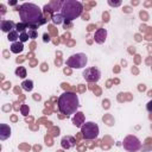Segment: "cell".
<instances>
[{"label":"cell","instance_id":"cell-6","mask_svg":"<svg viewBox=\"0 0 152 152\" xmlns=\"http://www.w3.org/2000/svg\"><path fill=\"white\" fill-rule=\"evenodd\" d=\"M122 146L128 152H137L141 147V142L135 135H127L122 141Z\"/></svg>","mask_w":152,"mask_h":152},{"label":"cell","instance_id":"cell-10","mask_svg":"<svg viewBox=\"0 0 152 152\" xmlns=\"http://www.w3.org/2000/svg\"><path fill=\"white\" fill-rule=\"evenodd\" d=\"M15 25L17 24H14V21H12V20H1L0 28H1L2 32H6L8 34L11 31L15 30Z\"/></svg>","mask_w":152,"mask_h":152},{"label":"cell","instance_id":"cell-24","mask_svg":"<svg viewBox=\"0 0 152 152\" xmlns=\"http://www.w3.org/2000/svg\"><path fill=\"white\" fill-rule=\"evenodd\" d=\"M43 37H44V39H43L44 42H50V37H49V34L44 33V36H43Z\"/></svg>","mask_w":152,"mask_h":152},{"label":"cell","instance_id":"cell-11","mask_svg":"<svg viewBox=\"0 0 152 152\" xmlns=\"http://www.w3.org/2000/svg\"><path fill=\"white\" fill-rule=\"evenodd\" d=\"M11 127L7 124H0V140H6L11 137Z\"/></svg>","mask_w":152,"mask_h":152},{"label":"cell","instance_id":"cell-21","mask_svg":"<svg viewBox=\"0 0 152 152\" xmlns=\"http://www.w3.org/2000/svg\"><path fill=\"white\" fill-rule=\"evenodd\" d=\"M20 109H21V114H23V115H25V116H26V115L28 114V112H30V109H28V107H27L26 104H23Z\"/></svg>","mask_w":152,"mask_h":152},{"label":"cell","instance_id":"cell-1","mask_svg":"<svg viewBox=\"0 0 152 152\" xmlns=\"http://www.w3.org/2000/svg\"><path fill=\"white\" fill-rule=\"evenodd\" d=\"M19 17L21 19V23H25L27 25H40L45 23L43 11L39 8L38 5L33 2H24L19 6Z\"/></svg>","mask_w":152,"mask_h":152},{"label":"cell","instance_id":"cell-3","mask_svg":"<svg viewBox=\"0 0 152 152\" xmlns=\"http://www.w3.org/2000/svg\"><path fill=\"white\" fill-rule=\"evenodd\" d=\"M83 12L82 2L77 0H64L61 7V14L65 21H71L78 18Z\"/></svg>","mask_w":152,"mask_h":152},{"label":"cell","instance_id":"cell-20","mask_svg":"<svg viewBox=\"0 0 152 152\" xmlns=\"http://www.w3.org/2000/svg\"><path fill=\"white\" fill-rule=\"evenodd\" d=\"M27 34H28V37H30V38H32V39L37 38V31H36L34 28H28Z\"/></svg>","mask_w":152,"mask_h":152},{"label":"cell","instance_id":"cell-14","mask_svg":"<svg viewBox=\"0 0 152 152\" xmlns=\"http://www.w3.org/2000/svg\"><path fill=\"white\" fill-rule=\"evenodd\" d=\"M19 36H20V33H18L17 30H13V31H11V32L7 34V39H8L10 42H12V43H15V42H18Z\"/></svg>","mask_w":152,"mask_h":152},{"label":"cell","instance_id":"cell-2","mask_svg":"<svg viewBox=\"0 0 152 152\" xmlns=\"http://www.w3.org/2000/svg\"><path fill=\"white\" fill-rule=\"evenodd\" d=\"M78 106V96L74 91H64L58 97V110L65 116L75 114Z\"/></svg>","mask_w":152,"mask_h":152},{"label":"cell","instance_id":"cell-16","mask_svg":"<svg viewBox=\"0 0 152 152\" xmlns=\"http://www.w3.org/2000/svg\"><path fill=\"white\" fill-rule=\"evenodd\" d=\"M77 116L78 118H74L72 119V122H74V125L75 126H77V127H81L82 126V124H84L83 122V113H77Z\"/></svg>","mask_w":152,"mask_h":152},{"label":"cell","instance_id":"cell-8","mask_svg":"<svg viewBox=\"0 0 152 152\" xmlns=\"http://www.w3.org/2000/svg\"><path fill=\"white\" fill-rule=\"evenodd\" d=\"M107 38V30L106 28H97L94 33V39L97 44H103Z\"/></svg>","mask_w":152,"mask_h":152},{"label":"cell","instance_id":"cell-7","mask_svg":"<svg viewBox=\"0 0 152 152\" xmlns=\"http://www.w3.org/2000/svg\"><path fill=\"white\" fill-rule=\"evenodd\" d=\"M83 78L87 82H97L101 78V71L96 68V66H90V68H86L83 70Z\"/></svg>","mask_w":152,"mask_h":152},{"label":"cell","instance_id":"cell-15","mask_svg":"<svg viewBox=\"0 0 152 152\" xmlns=\"http://www.w3.org/2000/svg\"><path fill=\"white\" fill-rule=\"evenodd\" d=\"M51 20H52V23L55 25H59V24H62L64 21V18H63V15L61 13H53Z\"/></svg>","mask_w":152,"mask_h":152},{"label":"cell","instance_id":"cell-12","mask_svg":"<svg viewBox=\"0 0 152 152\" xmlns=\"http://www.w3.org/2000/svg\"><path fill=\"white\" fill-rule=\"evenodd\" d=\"M10 50H11V52H13V53H20L23 50H24V44L21 43V42H15V43H12L11 44V46H10Z\"/></svg>","mask_w":152,"mask_h":152},{"label":"cell","instance_id":"cell-17","mask_svg":"<svg viewBox=\"0 0 152 152\" xmlns=\"http://www.w3.org/2000/svg\"><path fill=\"white\" fill-rule=\"evenodd\" d=\"M14 72H15V75H17L18 77H20V78H25V77H26V69H25L24 66H18Z\"/></svg>","mask_w":152,"mask_h":152},{"label":"cell","instance_id":"cell-13","mask_svg":"<svg viewBox=\"0 0 152 152\" xmlns=\"http://www.w3.org/2000/svg\"><path fill=\"white\" fill-rule=\"evenodd\" d=\"M20 86H21L23 90H25V91H31V90L33 89V81H31V80H25V81L21 82Z\"/></svg>","mask_w":152,"mask_h":152},{"label":"cell","instance_id":"cell-23","mask_svg":"<svg viewBox=\"0 0 152 152\" xmlns=\"http://www.w3.org/2000/svg\"><path fill=\"white\" fill-rule=\"evenodd\" d=\"M108 5H110V6H120V5H121V1H115V2H114V1H110V0H109V1H108Z\"/></svg>","mask_w":152,"mask_h":152},{"label":"cell","instance_id":"cell-19","mask_svg":"<svg viewBox=\"0 0 152 152\" xmlns=\"http://www.w3.org/2000/svg\"><path fill=\"white\" fill-rule=\"evenodd\" d=\"M28 34H27V32H21L20 33V36H19V42H21V43H25V42H27L28 40Z\"/></svg>","mask_w":152,"mask_h":152},{"label":"cell","instance_id":"cell-4","mask_svg":"<svg viewBox=\"0 0 152 152\" xmlns=\"http://www.w3.org/2000/svg\"><path fill=\"white\" fill-rule=\"evenodd\" d=\"M81 133L83 135L84 139L87 140H93V139H96L99 137V133H100V128L97 126L96 122H93V121H86L82 126H81Z\"/></svg>","mask_w":152,"mask_h":152},{"label":"cell","instance_id":"cell-5","mask_svg":"<svg viewBox=\"0 0 152 152\" xmlns=\"http://www.w3.org/2000/svg\"><path fill=\"white\" fill-rule=\"evenodd\" d=\"M87 62H88L87 55L83 52H78V53L71 55L66 59V65L70 66L71 69H82L87 65Z\"/></svg>","mask_w":152,"mask_h":152},{"label":"cell","instance_id":"cell-9","mask_svg":"<svg viewBox=\"0 0 152 152\" xmlns=\"http://www.w3.org/2000/svg\"><path fill=\"white\" fill-rule=\"evenodd\" d=\"M61 145H62V147H63L64 150H69V148H71V147H74V146L76 145V140H75V138L71 137V135H65V137L62 138Z\"/></svg>","mask_w":152,"mask_h":152},{"label":"cell","instance_id":"cell-22","mask_svg":"<svg viewBox=\"0 0 152 152\" xmlns=\"http://www.w3.org/2000/svg\"><path fill=\"white\" fill-rule=\"evenodd\" d=\"M146 109H147L148 113H152V100H150V101L147 102V104H146Z\"/></svg>","mask_w":152,"mask_h":152},{"label":"cell","instance_id":"cell-18","mask_svg":"<svg viewBox=\"0 0 152 152\" xmlns=\"http://www.w3.org/2000/svg\"><path fill=\"white\" fill-rule=\"evenodd\" d=\"M26 28H28V25L25 24V23H18V24L15 25V30H17L19 33L26 32Z\"/></svg>","mask_w":152,"mask_h":152}]
</instances>
